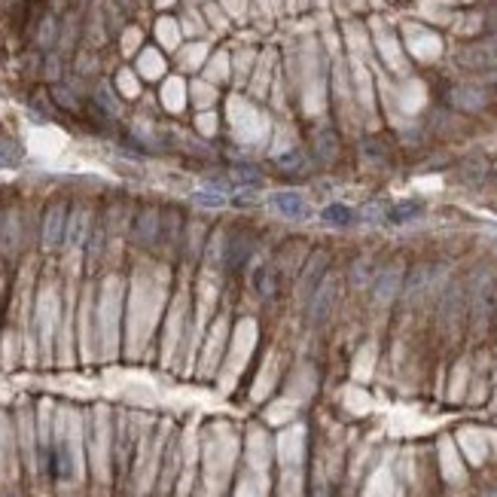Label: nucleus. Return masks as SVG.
<instances>
[{
    "instance_id": "1",
    "label": "nucleus",
    "mask_w": 497,
    "mask_h": 497,
    "mask_svg": "<svg viewBox=\"0 0 497 497\" xmlns=\"http://www.w3.org/2000/svg\"><path fill=\"white\" fill-rule=\"evenodd\" d=\"M333 302H336V281L327 278V281L317 284L315 293H311V306H308L311 324H324L327 315L333 311Z\"/></svg>"
},
{
    "instance_id": "2",
    "label": "nucleus",
    "mask_w": 497,
    "mask_h": 497,
    "mask_svg": "<svg viewBox=\"0 0 497 497\" xmlns=\"http://www.w3.org/2000/svg\"><path fill=\"white\" fill-rule=\"evenodd\" d=\"M269 208L284 220H306L308 217V201L296 192H275L269 196Z\"/></svg>"
},
{
    "instance_id": "3",
    "label": "nucleus",
    "mask_w": 497,
    "mask_h": 497,
    "mask_svg": "<svg viewBox=\"0 0 497 497\" xmlns=\"http://www.w3.org/2000/svg\"><path fill=\"white\" fill-rule=\"evenodd\" d=\"M400 284H403V272L397 269V265H391V269H384L379 278H375V302H391L394 296L400 293Z\"/></svg>"
},
{
    "instance_id": "4",
    "label": "nucleus",
    "mask_w": 497,
    "mask_h": 497,
    "mask_svg": "<svg viewBox=\"0 0 497 497\" xmlns=\"http://www.w3.org/2000/svg\"><path fill=\"white\" fill-rule=\"evenodd\" d=\"M458 64L461 68H470V70H485L497 64V52L489 49V46H470V49H461L458 52Z\"/></svg>"
},
{
    "instance_id": "5",
    "label": "nucleus",
    "mask_w": 497,
    "mask_h": 497,
    "mask_svg": "<svg viewBox=\"0 0 497 497\" xmlns=\"http://www.w3.org/2000/svg\"><path fill=\"white\" fill-rule=\"evenodd\" d=\"M253 253V241L247 235H232L226 241V265L229 269H241Z\"/></svg>"
},
{
    "instance_id": "6",
    "label": "nucleus",
    "mask_w": 497,
    "mask_h": 497,
    "mask_svg": "<svg viewBox=\"0 0 497 497\" xmlns=\"http://www.w3.org/2000/svg\"><path fill=\"white\" fill-rule=\"evenodd\" d=\"M64 238V208L52 205L49 217H46V229H43V244L46 247H58Z\"/></svg>"
},
{
    "instance_id": "7",
    "label": "nucleus",
    "mask_w": 497,
    "mask_h": 497,
    "mask_svg": "<svg viewBox=\"0 0 497 497\" xmlns=\"http://www.w3.org/2000/svg\"><path fill=\"white\" fill-rule=\"evenodd\" d=\"M452 104L458 110H479L485 104V92L476 86H458L452 89Z\"/></svg>"
},
{
    "instance_id": "8",
    "label": "nucleus",
    "mask_w": 497,
    "mask_h": 497,
    "mask_svg": "<svg viewBox=\"0 0 497 497\" xmlns=\"http://www.w3.org/2000/svg\"><path fill=\"white\" fill-rule=\"evenodd\" d=\"M494 306H497V287L489 281V284L479 287V293H476V324H485V320L491 317Z\"/></svg>"
},
{
    "instance_id": "9",
    "label": "nucleus",
    "mask_w": 497,
    "mask_h": 497,
    "mask_svg": "<svg viewBox=\"0 0 497 497\" xmlns=\"http://www.w3.org/2000/svg\"><path fill=\"white\" fill-rule=\"evenodd\" d=\"M159 235V210H144L141 220H137V226H134V238L141 244H150L153 238Z\"/></svg>"
},
{
    "instance_id": "10",
    "label": "nucleus",
    "mask_w": 497,
    "mask_h": 497,
    "mask_svg": "<svg viewBox=\"0 0 497 497\" xmlns=\"http://www.w3.org/2000/svg\"><path fill=\"white\" fill-rule=\"evenodd\" d=\"M324 269H327V253H315V256H311V263H308V269L302 272V293H308V296L315 293Z\"/></svg>"
},
{
    "instance_id": "11",
    "label": "nucleus",
    "mask_w": 497,
    "mask_h": 497,
    "mask_svg": "<svg viewBox=\"0 0 497 497\" xmlns=\"http://www.w3.org/2000/svg\"><path fill=\"white\" fill-rule=\"evenodd\" d=\"M320 217H324V223L329 226H348L354 220V210L348 205H339V201H333V205H327L324 210H320Z\"/></svg>"
},
{
    "instance_id": "12",
    "label": "nucleus",
    "mask_w": 497,
    "mask_h": 497,
    "mask_svg": "<svg viewBox=\"0 0 497 497\" xmlns=\"http://www.w3.org/2000/svg\"><path fill=\"white\" fill-rule=\"evenodd\" d=\"M461 308H464V299H461V290L452 287L446 293V299H443V308H439V315H443L446 324H455L458 315H461Z\"/></svg>"
},
{
    "instance_id": "13",
    "label": "nucleus",
    "mask_w": 497,
    "mask_h": 497,
    "mask_svg": "<svg viewBox=\"0 0 497 497\" xmlns=\"http://www.w3.org/2000/svg\"><path fill=\"white\" fill-rule=\"evenodd\" d=\"M421 217V205L418 201H400V205H394L388 210V220L391 223H412V220Z\"/></svg>"
},
{
    "instance_id": "14",
    "label": "nucleus",
    "mask_w": 497,
    "mask_h": 497,
    "mask_svg": "<svg viewBox=\"0 0 497 497\" xmlns=\"http://www.w3.org/2000/svg\"><path fill=\"white\" fill-rule=\"evenodd\" d=\"M253 290L260 293L263 299L275 296V272L269 269V265H260V269L253 272Z\"/></svg>"
},
{
    "instance_id": "15",
    "label": "nucleus",
    "mask_w": 497,
    "mask_h": 497,
    "mask_svg": "<svg viewBox=\"0 0 497 497\" xmlns=\"http://www.w3.org/2000/svg\"><path fill=\"white\" fill-rule=\"evenodd\" d=\"M315 150H317V156H320L324 162H333V159H336V150H339L336 134H333V132H320V134L315 137Z\"/></svg>"
},
{
    "instance_id": "16",
    "label": "nucleus",
    "mask_w": 497,
    "mask_h": 497,
    "mask_svg": "<svg viewBox=\"0 0 497 497\" xmlns=\"http://www.w3.org/2000/svg\"><path fill=\"white\" fill-rule=\"evenodd\" d=\"M427 278H430V269H427V265H418V269L409 275V281H406V296L415 299L418 293L427 287Z\"/></svg>"
},
{
    "instance_id": "17",
    "label": "nucleus",
    "mask_w": 497,
    "mask_h": 497,
    "mask_svg": "<svg viewBox=\"0 0 497 497\" xmlns=\"http://www.w3.org/2000/svg\"><path fill=\"white\" fill-rule=\"evenodd\" d=\"M192 201H196L199 208H208V210H220L226 205V196L223 192H210V189H201V192H196L192 196Z\"/></svg>"
},
{
    "instance_id": "18",
    "label": "nucleus",
    "mask_w": 497,
    "mask_h": 497,
    "mask_svg": "<svg viewBox=\"0 0 497 497\" xmlns=\"http://www.w3.org/2000/svg\"><path fill=\"white\" fill-rule=\"evenodd\" d=\"M18 162H22V146L15 141H0V168H9Z\"/></svg>"
},
{
    "instance_id": "19",
    "label": "nucleus",
    "mask_w": 497,
    "mask_h": 497,
    "mask_svg": "<svg viewBox=\"0 0 497 497\" xmlns=\"http://www.w3.org/2000/svg\"><path fill=\"white\" fill-rule=\"evenodd\" d=\"M372 278V265L370 260H360V263H354V269H351V284L354 287H366Z\"/></svg>"
},
{
    "instance_id": "20",
    "label": "nucleus",
    "mask_w": 497,
    "mask_h": 497,
    "mask_svg": "<svg viewBox=\"0 0 497 497\" xmlns=\"http://www.w3.org/2000/svg\"><path fill=\"white\" fill-rule=\"evenodd\" d=\"M278 168H281V171H287V174L302 171V153H299V150H293V153L278 156Z\"/></svg>"
},
{
    "instance_id": "21",
    "label": "nucleus",
    "mask_w": 497,
    "mask_h": 497,
    "mask_svg": "<svg viewBox=\"0 0 497 497\" xmlns=\"http://www.w3.org/2000/svg\"><path fill=\"white\" fill-rule=\"evenodd\" d=\"M232 183H235V187H253V183H260V171H253V168H235L232 171Z\"/></svg>"
},
{
    "instance_id": "22",
    "label": "nucleus",
    "mask_w": 497,
    "mask_h": 497,
    "mask_svg": "<svg viewBox=\"0 0 497 497\" xmlns=\"http://www.w3.org/2000/svg\"><path fill=\"white\" fill-rule=\"evenodd\" d=\"M485 174V165H482V159H470L464 165V171H461V177L467 180V183H479V177Z\"/></svg>"
},
{
    "instance_id": "23",
    "label": "nucleus",
    "mask_w": 497,
    "mask_h": 497,
    "mask_svg": "<svg viewBox=\"0 0 497 497\" xmlns=\"http://www.w3.org/2000/svg\"><path fill=\"white\" fill-rule=\"evenodd\" d=\"M363 156H366V159H372V162H382L384 159V146L375 144V141H366L363 144Z\"/></svg>"
},
{
    "instance_id": "24",
    "label": "nucleus",
    "mask_w": 497,
    "mask_h": 497,
    "mask_svg": "<svg viewBox=\"0 0 497 497\" xmlns=\"http://www.w3.org/2000/svg\"><path fill=\"white\" fill-rule=\"evenodd\" d=\"M82 226H86V217L77 214V217H73V223H70V238H68L70 244H80L82 241Z\"/></svg>"
},
{
    "instance_id": "25",
    "label": "nucleus",
    "mask_w": 497,
    "mask_h": 497,
    "mask_svg": "<svg viewBox=\"0 0 497 497\" xmlns=\"http://www.w3.org/2000/svg\"><path fill=\"white\" fill-rule=\"evenodd\" d=\"M382 217V208L379 205H370V208H363V220L366 223H375V220Z\"/></svg>"
},
{
    "instance_id": "26",
    "label": "nucleus",
    "mask_w": 497,
    "mask_h": 497,
    "mask_svg": "<svg viewBox=\"0 0 497 497\" xmlns=\"http://www.w3.org/2000/svg\"><path fill=\"white\" fill-rule=\"evenodd\" d=\"M98 101H101V104H104V107L110 110V113H116V101L107 95V89H101V92H98Z\"/></svg>"
},
{
    "instance_id": "27",
    "label": "nucleus",
    "mask_w": 497,
    "mask_h": 497,
    "mask_svg": "<svg viewBox=\"0 0 497 497\" xmlns=\"http://www.w3.org/2000/svg\"><path fill=\"white\" fill-rule=\"evenodd\" d=\"M52 18H46V25H43V34H40V43H52Z\"/></svg>"
},
{
    "instance_id": "28",
    "label": "nucleus",
    "mask_w": 497,
    "mask_h": 497,
    "mask_svg": "<svg viewBox=\"0 0 497 497\" xmlns=\"http://www.w3.org/2000/svg\"><path fill=\"white\" fill-rule=\"evenodd\" d=\"M55 95H58V101H64V104H68V107H73V98H70L64 89H55Z\"/></svg>"
},
{
    "instance_id": "29",
    "label": "nucleus",
    "mask_w": 497,
    "mask_h": 497,
    "mask_svg": "<svg viewBox=\"0 0 497 497\" xmlns=\"http://www.w3.org/2000/svg\"><path fill=\"white\" fill-rule=\"evenodd\" d=\"M482 497H497V489H485V491H482Z\"/></svg>"
},
{
    "instance_id": "30",
    "label": "nucleus",
    "mask_w": 497,
    "mask_h": 497,
    "mask_svg": "<svg viewBox=\"0 0 497 497\" xmlns=\"http://www.w3.org/2000/svg\"><path fill=\"white\" fill-rule=\"evenodd\" d=\"M494 244H497V238H494Z\"/></svg>"
}]
</instances>
